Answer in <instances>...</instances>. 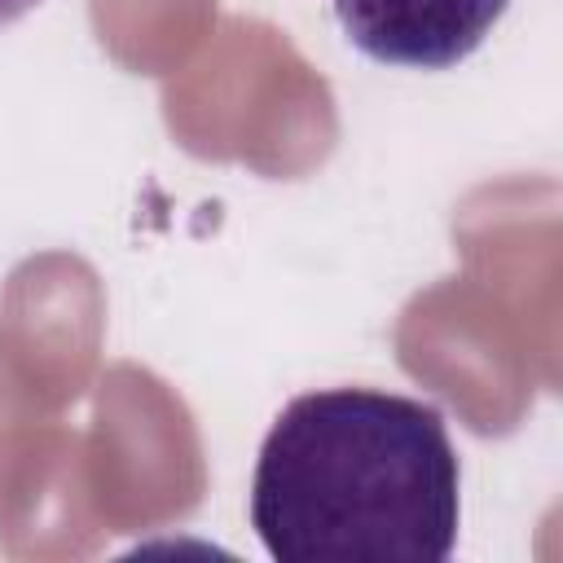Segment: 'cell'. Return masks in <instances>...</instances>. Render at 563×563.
Segmentation results:
<instances>
[{"label":"cell","mask_w":563,"mask_h":563,"mask_svg":"<svg viewBox=\"0 0 563 563\" xmlns=\"http://www.w3.org/2000/svg\"><path fill=\"white\" fill-rule=\"evenodd\" d=\"M462 523V466L435 405L325 387L268 427L251 528L282 563H444Z\"/></svg>","instance_id":"1"},{"label":"cell","mask_w":563,"mask_h":563,"mask_svg":"<svg viewBox=\"0 0 563 563\" xmlns=\"http://www.w3.org/2000/svg\"><path fill=\"white\" fill-rule=\"evenodd\" d=\"M352 48L378 66L449 70L501 22L510 0H330Z\"/></svg>","instance_id":"2"},{"label":"cell","mask_w":563,"mask_h":563,"mask_svg":"<svg viewBox=\"0 0 563 563\" xmlns=\"http://www.w3.org/2000/svg\"><path fill=\"white\" fill-rule=\"evenodd\" d=\"M40 0H0V26H9V22H18L22 13H31Z\"/></svg>","instance_id":"3"}]
</instances>
